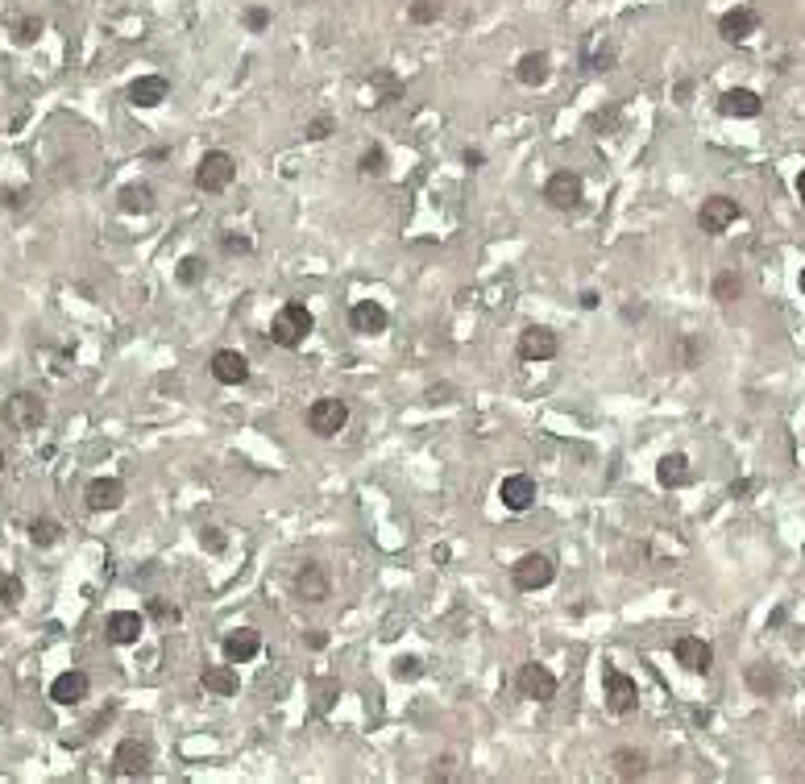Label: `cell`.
<instances>
[{"label":"cell","mask_w":805,"mask_h":784,"mask_svg":"<svg viewBox=\"0 0 805 784\" xmlns=\"http://www.w3.org/2000/svg\"><path fill=\"white\" fill-rule=\"evenodd\" d=\"M200 548H204V552H225V548H229V536H225V531H220L216 523H204V527H200Z\"/></svg>","instance_id":"obj_43"},{"label":"cell","mask_w":805,"mask_h":784,"mask_svg":"<svg viewBox=\"0 0 805 784\" xmlns=\"http://www.w3.org/2000/svg\"><path fill=\"white\" fill-rule=\"evenodd\" d=\"M428 780H465V772L457 768V760H453V755H444V760H436V764H432Z\"/></svg>","instance_id":"obj_45"},{"label":"cell","mask_w":805,"mask_h":784,"mask_svg":"<svg viewBox=\"0 0 805 784\" xmlns=\"http://www.w3.org/2000/svg\"><path fill=\"white\" fill-rule=\"evenodd\" d=\"M602 697H606V710L615 718H627V714L640 710V685L615 664H602Z\"/></svg>","instance_id":"obj_2"},{"label":"cell","mask_w":805,"mask_h":784,"mask_svg":"<svg viewBox=\"0 0 805 784\" xmlns=\"http://www.w3.org/2000/svg\"><path fill=\"white\" fill-rule=\"evenodd\" d=\"M656 482L664 490H685V486L698 482V469H693V461L685 453H664L656 461Z\"/></svg>","instance_id":"obj_19"},{"label":"cell","mask_w":805,"mask_h":784,"mask_svg":"<svg viewBox=\"0 0 805 784\" xmlns=\"http://www.w3.org/2000/svg\"><path fill=\"white\" fill-rule=\"evenodd\" d=\"M117 208H121L125 216H150V212L158 208L154 187H150V183H125V187L117 191Z\"/></svg>","instance_id":"obj_27"},{"label":"cell","mask_w":805,"mask_h":784,"mask_svg":"<svg viewBox=\"0 0 805 784\" xmlns=\"http://www.w3.org/2000/svg\"><path fill=\"white\" fill-rule=\"evenodd\" d=\"M391 677H395V681H420V677H424V660H420V656H395Z\"/></svg>","instance_id":"obj_40"},{"label":"cell","mask_w":805,"mask_h":784,"mask_svg":"<svg viewBox=\"0 0 805 784\" xmlns=\"http://www.w3.org/2000/svg\"><path fill=\"white\" fill-rule=\"evenodd\" d=\"M515 79L523 83V88H544V83L552 79V54H548V50H527V54H519Z\"/></svg>","instance_id":"obj_26"},{"label":"cell","mask_w":805,"mask_h":784,"mask_svg":"<svg viewBox=\"0 0 805 784\" xmlns=\"http://www.w3.org/2000/svg\"><path fill=\"white\" fill-rule=\"evenodd\" d=\"M308 432L312 436H320V440H332L337 432H345V424H349V403L345 399H337V395H324V399H316L312 407H308Z\"/></svg>","instance_id":"obj_6"},{"label":"cell","mask_w":805,"mask_h":784,"mask_svg":"<svg viewBox=\"0 0 805 784\" xmlns=\"http://www.w3.org/2000/svg\"><path fill=\"white\" fill-rule=\"evenodd\" d=\"M5 465H9V457H5V448H0V473H5Z\"/></svg>","instance_id":"obj_54"},{"label":"cell","mask_w":805,"mask_h":784,"mask_svg":"<svg viewBox=\"0 0 805 784\" xmlns=\"http://www.w3.org/2000/svg\"><path fill=\"white\" fill-rule=\"evenodd\" d=\"M125 100H129L133 108H158L162 100H171V79H166V75H137V79L129 83Z\"/></svg>","instance_id":"obj_23"},{"label":"cell","mask_w":805,"mask_h":784,"mask_svg":"<svg viewBox=\"0 0 805 784\" xmlns=\"http://www.w3.org/2000/svg\"><path fill=\"white\" fill-rule=\"evenodd\" d=\"M710 299L723 303V307H731L735 299H743V274L739 270H718L714 283H710Z\"/></svg>","instance_id":"obj_31"},{"label":"cell","mask_w":805,"mask_h":784,"mask_svg":"<svg viewBox=\"0 0 805 784\" xmlns=\"http://www.w3.org/2000/svg\"><path fill=\"white\" fill-rule=\"evenodd\" d=\"M743 494H752V482H747V478H743V482H731V498H743Z\"/></svg>","instance_id":"obj_51"},{"label":"cell","mask_w":805,"mask_h":784,"mask_svg":"<svg viewBox=\"0 0 805 784\" xmlns=\"http://www.w3.org/2000/svg\"><path fill=\"white\" fill-rule=\"evenodd\" d=\"M515 353H519V361H552L561 353V336L544 324H527L515 341Z\"/></svg>","instance_id":"obj_12"},{"label":"cell","mask_w":805,"mask_h":784,"mask_svg":"<svg viewBox=\"0 0 805 784\" xmlns=\"http://www.w3.org/2000/svg\"><path fill=\"white\" fill-rule=\"evenodd\" d=\"M237 179V158L229 150H204V158L196 162V187L204 195H220L229 191Z\"/></svg>","instance_id":"obj_4"},{"label":"cell","mask_w":805,"mask_h":784,"mask_svg":"<svg viewBox=\"0 0 805 784\" xmlns=\"http://www.w3.org/2000/svg\"><path fill=\"white\" fill-rule=\"evenodd\" d=\"M743 681H747V689H752L756 697H768V702L785 693V672L776 668V664H768V660L747 664V668H743Z\"/></svg>","instance_id":"obj_21"},{"label":"cell","mask_w":805,"mask_h":784,"mask_svg":"<svg viewBox=\"0 0 805 784\" xmlns=\"http://www.w3.org/2000/svg\"><path fill=\"white\" fill-rule=\"evenodd\" d=\"M739 216H743L739 200H731V195H706L702 208H698V229L710 233V237H718V233H727Z\"/></svg>","instance_id":"obj_10"},{"label":"cell","mask_w":805,"mask_h":784,"mask_svg":"<svg viewBox=\"0 0 805 784\" xmlns=\"http://www.w3.org/2000/svg\"><path fill=\"white\" fill-rule=\"evenodd\" d=\"M88 693H92V677L83 668H67V672H59V677L50 681V702L54 706H79Z\"/></svg>","instance_id":"obj_18"},{"label":"cell","mask_w":805,"mask_h":784,"mask_svg":"<svg viewBox=\"0 0 805 784\" xmlns=\"http://www.w3.org/2000/svg\"><path fill=\"white\" fill-rule=\"evenodd\" d=\"M220 652H225L229 664H249L262 652V635L254 627H237V631H229L225 639H220Z\"/></svg>","instance_id":"obj_25"},{"label":"cell","mask_w":805,"mask_h":784,"mask_svg":"<svg viewBox=\"0 0 805 784\" xmlns=\"http://www.w3.org/2000/svg\"><path fill=\"white\" fill-rule=\"evenodd\" d=\"M146 614H150V619H158V623H166V627L183 619V610L175 602H166V598H146Z\"/></svg>","instance_id":"obj_39"},{"label":"cell","mask_w":805,"mask_h":784,"mask_svg":"<svg viewBox=\"0 0 805 784\" xmlns=\"http://www.w3.org/2000/svg\"><path fill=\"white\" fill-rule=\"evenodd\" d=\"M793 191H797V200L805 204V166H801V175H797V183H793Z\"/></svg>","instance_id":"obj_52"},{"label":"cell","mask_w":805,"mask_h":784,"mask_svg":"<svg viewBox=\"0 0 805 784\" xmlns=\"http://www.w3.org/2000/svg\"><path fill=\"white\" fill-rule=\"evenodd\" d=\"M797 287H801V295H805V266H801V274H797Z\"/></svg>","instance_id":"obj_53"},{"label":"cell","mask_w":805,"mask_h":784,"mask_svg":"<svg viewBox=\"0 0 805 784\" xmlns=\"http://www.w3.org/2000/svg\"><path fill=\"white\" fill-rule=\"evenodd\" d=\"M718 34H723V42H747L752 34H760V13L747 9V5H735L727 9L723 17H718Z\"/></svg>","instance_id":"obj_20"},{"label":"cell","mask_w":805,"mask_h":784,"mask_svg":"<svg viewBox=\"0 0 805 784\" xmlns=\"http://www.w3.org/2000/svg\"><path fill=\"white\" fill-rule=\"evenodd\" d=\"M432 407H449V403H457V386L453 382H440V386H428V395H424Z\"/></svg>","instance_id":"obj_46"},{"label":"cell","mask_w":805,"mask_h":784,"mask_svg":"<svg viewBox=\"0 0 805 784\" xmlns=\"http://www.w3.org/2000/svg\"><path fill=\"white\" fill-rule=\"evenodd\" d=\"M689 96H693V83L681 79V83H677V104H689Z\"/></svg>","instance_id":"obj_50"},{"label":"cell","mask_w":805,"mask_h":784,"mask_svg":"<svg viewBox=\"0 0 805 784\" xmlns=\"http://www.w3.org/2000/svg\"><path fill=\"white\" fill-rule=\"evenodd\" d=\"M42 30H46L42 17H17V21H13V42H17V46H34V42L42 38Z\"/></svg>","instance_id":"obj_38"},{"label":"cell","mask_w":805,"mask_h":784,"mask_svg":"<svg viewBox=\"0 0 805 784\" xmlns=\"http://www.w3.org/2000/svg\"><path fill=\"white\" fill-rule=\"evenodd\" d=\"M59 540H63V523H59V519L38 515V519L30 523V544H34V548H54Z\"/></svg>","instance_id":"obj_32"},{"label":"cell","mask_w":805,"mask_h":784,"mask_svg":"<svg viewBox=\"0 0 805 784\" xmlns=\"http://www.w3.org/2000/svg\"><path fill=\"white\" fill-rule=\"evenodd\" d=\"M357 171H362L366 179H386V171H391V158H386V150L374 142L362 150V158H357Z\"/></svg>","instance_id":"obj_34"},{"label":"cell","mask_w":805,"mask_h":784,"mask_svg":"<svg viewBox=\"0 0 805 784\" xmlns=\"http://www.w3.org/2000/svg\"><path fill=\"white\" fill-rule=\"evenodd\" d=\"M461 162L469 166V171H482V166H486V150H478V146H469V150L461 154Z\"/></svg>","instance_id":"obj_47"},{"label":"cell","mask_w":805,"mask_h":784,"mask_svg":"<svg viewBox=\"0 0 805 784\" xmlns=\"http://www.w3.org/2000/svg\"><path fill=\"white\" fill-rule=\"evenodd\" d=\"M295 598L308 606H324L332 598V573L320 565V560H303L295 573Z\"/></svg>","instance_id":"obj_11"},{"label":"cell","mask_w":805,"mask_h":784,"mask_svg":"<svg viewBox=\"0 0 805 784\" xmlns=\"http://www.w3.org/2000/svg\"><path fill=\"white\" fill-rule=\"evenodd\" d=\"M610 764H615L619 780H644L648 776V751L644 747H615L610 751Z\"/></svg>","instance_id":"obj_29"},{"label":"cell","mask_w":805,"mask_h":784,"mask_svg":"<svg viewBox=\"0 0 805 784\" xmlns=\"http://www.w3.org/2000/svg\"><path fill=\"white\" fill-rule=\"evenodd\" d=\"M332 133H337V117H332V112H316V117L303 125V137H308V142H328Z\"/></svg>","instance_id":"obj_37"},{"label":"cell","mask_w":805,"mask_h":784,"mask_svg":"<svg viewBox=\"0 0 805 784\" xmlns=\"http://www.w3.org/2000/svg\"><path fill=\"white\" fill-rule=\"evenodd\" d=\"M220 249H225L229 258H241V254H254V241L245 233H220Z\"/></svg>","instance_id":"obj_44"},{"label":"cell","mask_w":805,"mask_h":784,"mask_svg":"<svg viewBox=\"0 0 805 784\" xmlns=\"http://www.w3.org/2000/svg\"><path fill=\"white\" fill-rule=\"evenodd\" d=\"M21 598H25V581L17 577V573H5L0 577V606H21Z\"/></svg>","instance_id":"obj_41"},{"label":"cell","mask_w":805,"mask_h":784,"mask_svg":"<svg viewBox=\"0 0 805 784\" xmlns=\"http://www.w3.org/2000/svg\"><path fill=\"white\" fill-rule=\"evenodd\" d=\"M673 660H677L685 672H693V677H706V672L714 668V643L702 639V635H677Z\"/></svg>","instance_id":"obj_14"},{"label":"cell","mask_w":805,"mask_h":784,"mask_svg":"<svg viewBox=\"0 0 805 784\" xmlns=\"http://www.w3.org/2000/svg\"><path fill=\"white\" fill-rule=\"evenodd\" d=\"M212 378L220 386H245L249 382V357L237 349H216L212 353Z\"/></svg>","instance_id":"obj_24"},{"label":"cell","mask_w":805,"mask_h":784,"mask_svg":"<svg viewBox=\"0 0 805 784\" xmlns=\"http://www.w3.org/2000/svg\"><path fill=\"white\" fill-rule=\"evenodd\" d=\"M515 689H519V697H527V702H552L557 697V689H561V681H557V672H552L548 664H536V660H527L523 668H519V677H515Z\"/></svg>","instance_id":"obj_9"},{"label":"cell","mask_w":805,"mask_h":784,"mask_svg":"<svg viewBox=\"0 0 805 784\" xmlns=\"http://www.w3.org/2000/svg\"><path fill=\"white\" fill-rule=\"evenodd\" d=\"M386 324H391V316H386V307H382L378 299H357V303L349 307V328H353L357 336H382Z\"/></svg>","instance_id":"obj_22"},{"label":"cell","mask_w":805,"mask_h":784,"mask_svg":"<svg viewBox=\"0 0 805 784\" xmlns=\"http://www.w3.org/2000/svg\"><path fill=\"white\" fill-rule=\"evenodd\" d=\"M241 21H245V30H249V34H266L274 17H270V9H262V5H249V9L241 13Z\"/></svg>","instance_id":"obj_42"},{"label":"cell","mask_w":805,"mask_h":784,"mask_svg":"<svg viewBox=\"0 0 805 784\" xmlns=\"http://www.w3.org/2000/svg\"><path fill=\"white\" fill-rule=\"evenodd\" d=\"M113 772L125 780H146L154 772V747L146 739H121L113 751Z\"/></svg>","instance_id":"obj_7"},{"label":"cell","mask_w":805,"mask_h":784,"mask_svg":"<svg viewBox=\"0 0 805 784\" xmlns=\"http://www.w3.org/2000/svg\"><path fill=\"white\" fill-rule=\"evenodd\" d=\"M714 108H718V117H731V121H756L760 112H764V100H760L756 88H727L723 96L714 100Z\"/></svg>","instance_id":"obj_15"},{"label":"cell","mask_w":805,"mask_h":784,"mask_svg":"<svg viewBox=\"0 0 805 784\" xmlns=\"http://www.w3.org/2000/svg\"><path fill=\"white\" fill-rule=\"evenodd\" d=\"M544 200H548V208H557V212H577L581 200H586V179H581L577 171H552L548 183H544Z\"/></svg>","instance_id":"obj_8"},{"label":"cell","mask_w":805,"mask_h":784,"mask_svg":"<svg viewBox=\"0 0 805 784\" xmlns=\"http://www.w3.org/2000/svg\"><path fill=\"white\" fill-rule=\"evenodd\" d=\"M204 278H208V262H204L200 254L179 258V266H175V283H179V287H200Z\"/></svg>","instance_id":"obj_33"},{"label":"cell","mask_w":805,"mask_h":784,"mask_svg":"<svg viewBox=\"0 0 805 784\" xmlns=\"http://www.w3.org/2000/svg\"><path fill=\"white\" fill-rule=\"evenodd\" d=\"M581 307H586V312H598V307H602V295H598V291H581Z\"/></svg>","instance_id":"obj_49"},{"label":"cell","mask_w":805,"mask_h":784,"mask_svg":"<svg viewBox=\"0 0 805 784\" xmlns=\"http://www.w3.org/2000/svg\"><path fill=\"white\" fill-rule=\"evenodd\" d=\"M312 328H316L312 307L303 303V299H287L279 312H274V320H270V341L279 345V349H299L312 336Z\"/></svg>","instance_id":"obj_1"},{"label":"cell","mask_w":805,"mask_h":784,"mask_svg":"<svg viewBox=\"0 0 805 784\" xmlns=\"http://www.w3.org/2000/svg\"><path fill=\"white\" fill-rule=\"evenodd\" d=\"M370 92H374V104H378V108H386V104L403 100L407 83H403V79H399L391 67H378V71H370Z\"/></svg>","instance_id":"obj_30"},{"label":"cell","mask_w":805,"mask_h":784,"mask_svg":"<svg viewBox=\"0 0 805 784\" xmlns=\"http://www.w3.org/2000/svg\"><path fill=\"white\" fill-rule=\"evenodd\" d=\"M303 643H308V648L312 652H324L328 648V631H320V627H312L308 635H303Z\"/></svg>","instance_id":"obj_48"},{"label":"cell","mask_w":805,"mask_h":784,"mask_svg":"<svg viewBox=\"0 0 805 784\" xmlns=\"http://www.w3.org/2000/svg\"><path fill=\"white\" fill-rule=\"evenodd\" d=\"M125 498H129V490H125L121 478H92L88 486H83V507L96 511V515H113V511H121V507H125Z\"/></svg>","instance_id":"obj_13"},{"label":"cell","mask_w":805,"mask_h":784,"mask_svg":"<svg viewBox=\"0 0 805 784\" xmlns=\"http://www.w3.org/2000/svg\"><path fill=\"white\" fill-rule=\"evenodd\" d=\"M0 419H5V428H13V432H38L46 424V399L34 395V390H17V395H9L5 407H0Z\"/></svg>","instance_id":"obj_3"},{"label":"cell","mask_w":805,"mask_h":784,"mask_svg":"<svg viewBox=\"0 0 805 784\" xmlns=\"http://www.w3.org/2000/svg\"><path fill=\"white\" fill-rule=\"evenodd\" d=\"M511 581H515V590H523V594L548 590V585L557 581V560L544 556V552H527L511 565Z\"/></svg>","instance_id":"obj_5"},{"label":"cell","mask_w":805,"mask_h":784,"mask_svg":"<svg viewBox=\"0 0 805 784\" xmlns=\"http://www.w3.org/2000/svg\"><path fill=\"white\" fill-rule=\"evenodd\" d=\"M673 353H677V366H681V370H698V366H702V353H706V345L698 341V336H677Z\"/></svg>","instance_id":"obj_35"},{"label":"cell","mask_w":805,"mask_h":784,"mask_svg":"<svg viewBox=\"0 0 805 784\" xmlns=\"http://www.w3.org/2000/svg\"><path fill=\"white\" fill-rule=\"evenodd\" d=\"M536 494H540V486H536L532 473H507L503 486H498V498H503V507H507L511 515L532 511V507H536Z\"/></svg>","instance_id":"obj_16"},{"label":"cell","mask_w":805,"mask_h":784,"mask_svg":"<svg viewBox=\"0 0 805 784\" xmlns=\"http://www.w3.org/2000/svg\"><path fill=\"white\" fill-rule=\"evenodd\" d=\"M444 9H449L444 0H411V5H407V17H411L415 25H436V21L444 17Z\"/></svg>","instance_id":"obj_36"},{"label":"cell","mask_w":805,"mask_h":784,"mask_svg":"<svg viewBox=\"0 0 805 784\" xmlns=\"http://www.w3.org/2000/svg\"><path fill=\"white\" fill-rule=\"evenodd\" d=\"M200 685L212 693V697H237V689H241V681H237V668L225 660V664H208L204 672H200Z\"/></svg>","instance_id":"obj_28"},{"label":"cell","mask_w":805,"mask_h":784,"mask_svg":"<svg viewBox=\"0 0 805 784\" xmlns=\"http://www.w3.org/2000/svg\"><path fill=\"white\" fill-rule=\"evenodd\" d=\"M142 631H146V614H137V610H113L104 619V639L113 648H133L142 639Z\"/></svg>","instance_id":"obj_17"}]
</instances>
